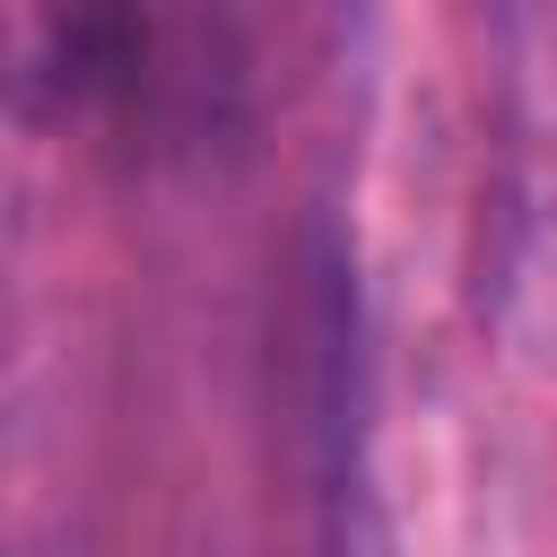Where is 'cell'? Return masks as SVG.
<instances>
[{"label":"cell","instance_id":"6da1fadb","mask_svg":"<svg viewBox=\"0 0 557 557\" xmlns=\"http://www.w3.org/2000/svg\"><path fill=\"white\" fill-rule=\"evenodd\" d=\"M165 0H26V70L61 113L113 104L148 78Z\"/></svg>","mask_w":557,"mask_h":557}]
</instances>
